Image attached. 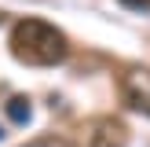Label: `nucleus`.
<instances>
[{
    "label": "nucleus",
    "instance_id": "obj_3",
    "mask_svg": "<svg viewBox=\"0 0 150 147\" xmlns=\"http://www.w3.org/2000/svg\"><path fill=\"white\" fill-rule=\"evenodd\" d=\"M121 96L132 110H139L143 118H150V70H128L121 77Z\"/></svg>",
    "mask_w": 150,
    "mask_h": 147
},
{
    "label": "nucleus",
    "instance_id": "obj_1",
    "mask_svg": "<svg viewBox=\"0 0 150 147\" xmlns=\"http://www.w3.org/2000/svg\"><path fill=\"white\" fill-rule=\"evenodd\" d=\"M66 33L44 19H18L11 26V55L26 66H55L66 59Z\"/></svg>",
    "mask_w": 150,
    "mask_h": 147
},
{
    "label": "nucleus",
    "instance_id": "obj_2",
    "mask_svg": "<svg viewBox=\"0 0 150 147\" xmlns=\"http://www.w3.org/2000/svg\"><path fill=\"white\" fill-rule=\"evenodd\" d=\"M128 143V125L114 114H103L88 125V147H125Z\"/></svg>",
    "mask_w": 150,
    "mask_h": 147
},
{
    "label": "nucleus",
    "instance_id": "obj_4",
    "mask_svg": "<svg viewBox=\"0 0 150 147\" xmlns=\"http://www.w3.org/2000/svg\"><path fill=\"white\" fill-rule=\"evenodd\" d=\"M4 114L11 118L15 125H26V121H29V99H22V96H15V99H7Z\"/></svg>",
    "mask_w": 150,
    "mask_h": 147
},
{
    "label": "nucleus",
    "instance_id": "obj_5",
    "mask_svg": "<svg viewBox=\"0 0 150 147\" xmlns=\"http://www.w3.org/2000/svg\"><path fill=\"white\" fill-rule=\"evenodd\" d=\"M125 7H132V11H150V0H121Z\"/></svg>",
    "mask_w": 150,
    "mask_h": 147
}]
</instances>
